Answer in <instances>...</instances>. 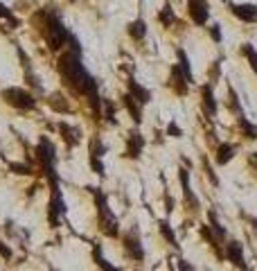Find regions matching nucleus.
Returning <instances> with one entry per match:
<instances>
[{
	"mask_svg": "<svg viewBox=\"0 0 257 271\" xmlns=\"http://www.w3.org/2000/svg\"><path fill=\"white\" fill-rule=\"evenodd\" d=\"M59 70H61L63 82H66V84H68L75 93L88 97L92 111L99 115L102 97H99V93H97V82H95V79L90 77V73L84 68V64L79 61V54L77 52L61 54V59H59Z\"/></svg>",
	"mask_w": 257,
	"mask_h": 271,
	"instance_id": "nucleus-1",
	"label": "nucleus"
},
{
	"mask_svg": "<svg viewBox=\"0 0 257 271\" xmlns=\"http://www.w3.org/2000/svg\"><path fill=\"white\" fill-rule=\"evenodd\" d=\"M92 190V199H95V208H97V222H99V231L104 233L111 240L120 237V226H117V217L113 215L111 206H108L106 194L99 190V187H90Z\"/></svg>",
	"mask_w": 257,
	"mask_h": 271,
	"instance_id": "nucleus-2",
	"label": "nucleus"
},
{
	"mask_svg": "<svg viewBox=\"0 0 257 271\" xmlns=\"http://www.w3.org/2000/svg\"><path fill=\"white\" fill-rule=\"evenodd\" d=\"M36 161L41 163V170H43L48 183H59V174H57V168H54L57 152H54L52 140H48L45 136L39 140V145H36Z\"/></svg>",
	"mask_w": 257,
	"mask_h": 271,
	"instance_id": "nucleus-3",
	"label": "nucleus"
},
{
	"mask_svg": "<svg viewBox=\"0 0 257 271\" xmlns=\"http://www.w3.org/2000/svg\"><path fill=\"white\" fill-rule=\"evenodd\" d=\"M45 20H48V23H45V39H48L50 50H59L66 41L75 39V36L63 27V23L54 14H45Z\"/></svg>",
	"mask_w": 257,
	"mask_h": 271,
	"instance_id": "nucleus-4",
	"label": "nucleus"
},
{
	"mask_svg": "<svg viewBox=\"0 0 257 271\" xmlns=\"http://www.w3.org/2000/svg\"><path fill=\"white\" fill-rule=\"evenodd\" d=\"M66 215V201L61 197V187L59 183H50V203H48V219L52 228L61 224V217Z\"/></svg>",
	"mask_w": 257,
	"mask_h": 271,
	"instance_id": "nucleus-5",
	"label": "nucleus"
},
{
	"mask_svg": "<svg viewBox=\"0 0 257 271\" xmlns=\"http://www.w3.org/2000/svg\"><path fill=\"white\" fill-rule=\"evenodd\" d=\"M122 247H124V256L131 262H142L145 260V249H142L138 228H131V231H126L124 235H122Z\"/></svg>",
	"mask_w": 257,
	"mask_h": 271,
	"instance_id": "nucleus-6",
	"label": "nucleus"
},
{
	"mask_svg": "<svg viewBox=\"0 0 257 271\" xmlns=\"http://www.w3.org/2000/svg\"><path fill=\"white\" fill-rule=\"evenodd\" d=\"M223 256H226V260H228L233 267H237L239 271H251V267H248V262H246V256H244L242 242L226 240L223 242Z\"/></svg>",
	"mask_w": 257,
	"mask_h": 271,
	"instance_id": "nucleus-7",
	"label": "nucleus"
},
{
	"mask_svg": "<svg viewBox=\"0 0 257 271\" xmlns=\"http://www.w3.org/2000/svg\"><path fill=\"white\" fill-rule=\"evenodd\" d=\"M2 97H5L7 104H11L14 108H20V111H29V108L36 106V99L32 97V93H27L23 89H5Z\"/></svg>",
	"mask_w": 257,
	"mask_h": 271,
	"instance_id": "nucleus-8",
	"label": "nucleus"
},
{
	"mask_svg": "<svg viewBox=\"0 0 257 271\" xmlns=\"http://www.w3.org/2000/svg\"><path fill=\"white\" fill-rule=\"evenodd\" d=\"M142 147H145V138H142L140 131H131L129 133V138H126V158H138L142 154Z\"/></svg>",
	"mask_w": 257,
	"mask_h": 271,
	"instance_id": "nucleus-9",
	"label": "nucleus"
},
{
	"mask_svg": "<svg viewBox=\"0 0 257 271\" xmlns=\"http://www.w3.org/2000/svg\"><path fill=\"white\" fill-rule=\"evenodd\" d=\"M187 11L194 23H199V25L208 23V2H205V0H189Z\"/></svg>",
	"mask_w": 257,
	"mask_h": 271,
	"instance_id": "nucleus-10",
	"label": "nucleus"
},
{
	"mask_svg": "<svg viewBox=\"0 0 257 271\" xmlns=\"http://www.w3.org/2000/svg\"><path fill=\"white\" fill-rule=\"evenodd\" d=\"M178 179H180V185H183L185 203H187V206H192V210H196V208H199V199H196V194L192 192V187H189V172H187V170H180Z\"/></svg>",
	"mask_w": 257,
	"mask_h": 271,
	"instance_id": "nucleus-11",
	"label": "nucleus"
},
{
	"mask_svg": "<svg viewBox=\"0 0 257 271\" xmlns=\"http://www.w3.org/2000/svg\"><path fill=\"white\" fill-rule=\"evenodd\" d=\"M126 86H129V95H131V97L136 99V102L147 104V102H149V99H151V93L145 89V86H140V84H138V82H136V79H133V77H129V79H126Z\"/></svg>",
	"mask_w": 257,
	"mask_h": 271,
	"instance_id": "nucleus-12",
	"label": "nucleus"
},
{
	"mask_svg": "<svg viewBox=\"0 0 257 271\" xmlns=\"http://www.w3.org/2000/svg\"><path fill=\"white\" fill-rule=\"evenodd\" d=\"M230 9H233V14L237 16V18L246 20V23H253V20H257V7L251 5V2H242V5H230Z\"/></svg>",
	"mask_w": 257,
	"mask_h": 271,
	"instance_id": "nucleus-13",
	"label": "nucleus"
},
{
	"mask_svg": "<svg viewBox=\"0 0 257 271\" xmlns=\"http://www.w3.org/2000/svg\"><path fill=\"white\" fill-rule=\"evenodd\" d=\"M170 86H171V89H174L178 95H185V93H187V79H185V75L180 73L178 66H174V68H171Z\"/></svg>",
	"mask_w": 257,
	"mask_h": 271,
	"instance_id": "nucleus-14",
	"label": "nucleus"
},
{
	"mask_svg": "<svg viewBox=\"0 0 257 271\" xmlns=\"http://www.w3.org/2000/svg\"><path fill=\"white\" fill-rule=\"evenodd\" d=\"M158 228H160V235L165 237L167 244H170V247H174L176 251H180V247H178V237H176L174 228L170 226V222H167V219H160V222H158Z\"/></svg>",
	"mask_w": 257,
	"mask_h": 271,
	"instance_id": "nucleus-15",
	"label": "nucleus"
},
{
	"mask_svg": "<svg viewBox=\"0 0 257 271\" xmlns=\"http://www.w3.org/2000/svg\"><path fill=\"white\" fill-rule=\"evenodd\" d=\"M122 104H124V106H126V111H129V115H131V120H133V122H136V124H140V122H142V111H140V106H138V102H136V99H133L131 95L126 93L124 97H122Z\"/></svg>",
	"mask_w": 257,
	"mask_h": 271,
	"instance_id": "nucleus-16",
	"label": "nucleus"
},
{
	"mask_svg": "<svg viewBox=\"0 0 257 271\" xmlns=\"http://www.w3.org/2000/svg\"><path fill=\"white\" fill-rule=\"evenodd\" d=\"M92 260H95V265H97L102 271H120V267L111 265V262L104 258L102 247H99V244H95V247H92Z\"/></svg>",
	"mask_w": 257,
	"mask_h": 271,
	"instance_id": "nucleus-17",
	"label": "nucleus"
},
{
	"mask_svg": "<svg viewBox=\"0 0 257 271\" xmlns=\"http://www.w3.org/2000/svg\"><path fill=\"white\" fill-rule=\"evenodd\" d=\"M59 131H61V136H63V140H66V145L68 147H75V145H79V131L77 129H73L70 124H66V122H61L59 124Z\"/></svg>",
	"mask_w": 257,
	"mask_h": 271,
	"instance_id": "nucleus-18",
	"label": "nucleus"
},
{
	"mask_svg": "<svg viewBox=\"0 0 257 271\" xmlns=\"http://www.w3.org/2000/svg\"><path fill=\"white\" fill-rule=\"evenodd\" d=\"M48 104H50V108H52V111H57V113H66V111H70V104L63 99L61 93H52V95H50Z\"/></svg>",
	"mask_w": 257,
	"mask_h": 271,
	"instance_id": "nucleus-19",
	"label": "nucleus"
},
{
	"mask_svg": "<svg viewBox=\"0 0 257 271\" xmlns=\"http://www.w3.org/2000/svg\"><path fill=\"white\" fill-rule=\"evenodd\" d=\"M233 158H235V145H230V143L219 145V149H217V163L219 165H226V163L233 161Z\"/></svg>",
	"mask_w": 257,
	"mask_h": 271,
	"instance_id": "nucleus-20",
	"label": "nucleus"
},
{
	"mask_svg": "<svg viewBox=\"0 0 257 271\" xmlns=\"http://www.w3.org/2000/svg\"><path fill=\"white\" fill-rule=\"evenodd\" d=\"M201 93H203V106H205V113L214 115V113H217V102H214V95H212V89H210V84H205Z\"/></svg>",
	"mask_w": 257,
	"mask_h": 271,
	"instance_id": "nucleus-21",
	"label": "nucleus"
},
{
	"mask_svg": "<svg viewBox=\"0 0 257 271\" xmlns=\"http://www.w3.org/2000/svg\"><path fill=\"white\" fill-rule=\"evenodd\" d=\"M129 34H131V39H136V41L145 39V34H147V25H145V20H142V18L133 20V23L129 25Z\"/></svg>",
	"mask_w": 257,
	"mask_h": 271,
	"instance_id": "nucleus-22",
	"label": "nucleus"
},
{
	"mask_svg": "<svg viewBox=\"0 0 257 271\" xmlns=\"http://www.w3.org/2000/svg\"><path fill=\"white\" fill-rule=\"evenodd\" d=\"M178 68H180V73L185 75V79H187V84H192L194 82V75H192V70H189V61H187V54L183 52V50H178Z\"/></svg>",
	"mask_w": 257,
	"mask_h": 271,
	"instance_id": "nucleus-23",
	"label": "nucleus"
},
{
	"mask_svg": "<svg viewBox=\"0 0 257 271\" xmlns=\"http://www.w3.org/2000/svg\"><path fill=\"white\" fill-rule=\"evenodd\" d=\"M208 217H210V224H208V226L212 228V233H214V235H217L221 242H226V228H223L221 222L217 219V212H210Z\"/></svg>",
	"mask_w": 257,
	"mask_h": 271,
	"instance_id": "nucleus-24",
	"label": "nucleus"
},
{
	"mask_svg": "<svg viewBox=\"0 0 257 271\" xmlns=\"http://www.w3.org/2000/svg\"><path fill=\"white\" fill-rule=\"evenodd\" d=\"M160 23L163 25H174L176 23V14H174V9H171V5L170 2H165V7H163V11H160Z\"/></svg>",
	"mask_w": 257,
	"mask_h": 271,
	"instance_id": "nucleus-25",
	"label": "nucleus"
},
{
	"mask_svg": "<svg viewBox=\"0 0 257 271\" xmlns=\"http://www.w3.org/2000/svg\"><path fill=\"white\" fill-rule=\"evenodd\" d=\"M239 127H242V131L246 133V136H248L251 140H255V138H257V127H253V124L248 122L246 118H239Z\"/></svg>",
	"mask_w": 257,
	"mask_h": 271,
	"instance_id": "nucleus-26",
	"label": "nucleus"
},
{
	"mask_svg": "<svg viewBox=\"0 0 257 271\" xmlns=\"http://www.w3.org/2000/svg\"><path fill=\"white\" fill-rule=\"evenodd\" d=\"M88 152H90V156L102 158V156H104V152H106V147H104V145L99 143L97 138H92V140H90V149H88Z\"/></svg>",
	"mask_w": 257,
	"mask_h": 271,
	"instance_id": "nucleus-27",
	"label": "nucleus"
},
{
	"mask_svg": "<svg viewBox=\"0 0 257 271\" xmlns=\"http://www.w3.org/2000/svg\"><path fill=\"white\" fill-rule=\"evenodd\" d=\"M242 52L248 57V61H251V68L257 73V52H255V50H253V45H244V48H242Z\"/></svg>",
	"mask_w": 257,
	"mask_h": 271,
	"instance_id": "nucleus-28",
	"label": "nucleus"
},
{
	"mask_svg": "<svg viewBox=\"0 0 257 271\" xmlns=\"http://www.w3.org/2000/svg\"><path fill=\"white\" fill-rule=\"evenodd\" d=\"M90 161V170L95 174H99V177H104V163H102V158H97V156H90L88 158Z\"/></svg>",
	"mask_w": 257,
	"mask_h": 271,
	"instance_id": "nucleus-29",
	"label": "nucleus"
},
{
	"mask_svg": "<svg viewBox=\"0 0 257 271\" xmlns=\"http://www.w3.org/2000/svg\"><path fill=\"white\" fill-rule=\"evenodd\" d=\"M9 170L11 172H16V174H32V168H27V165H18V163H11Z\"/></svg>",
	"mask_w": 257,
	"mask_h": 271,
	"instance_id": "nucleus-30",
	"label": "nucleus"
},
{
	"mask_svg": "<svg viewBox=\"0 0 257 271\" xmlns=\"http://www.w3.org/2000/svg\"><path fill=\"white\" fill-rule=\"evenodd\" d=\"M228 95H230V108H233V111H237V113H242L239 99H237V95H235V90H233V89H228Z\"/></svg>",
	"mask_w": 257,
	"mask_h": 271,
	"instance_id": "nucleus-31",
	"label": "nucleus"
},
{
	"mask_svg": "<svg viewBox=\"0 0 257 271\" xmlns=\"http://www.w3.org/2000/svg\"><path fill=\"white\" fill-rule=\"evenodd\" d=\"M167 136H174V138H180L183 136V131H180V127L176 122H170V127H167Z\"/></svg>",
	"mask_w": 257,
	"mask_h": 271,
	"instance_id": "nucleus-32",
	"label": "nucleus"
},
{
	"mask_svg": "<svg viewBox=\"0 0 257 271\" xmlns=\"http://www.w3.org/2000/svg\"><path fill=\"white\" fill-rule=\"evenodd\" d=\"M0 256L5 258V260H11V249L7 247V244H5L2 240H0Z\"/></svg>",
	"mask_w": 257,
	"mask_h": 271,
	"instance_id": "nucleus-33",
	"label": "nucleus"
},
{
	"mask_svg": "<svg viewBox=\"0 0 257 271\" xmlns=\"http://www.w3.org/2000/svg\"><path fill=\"white\" fill-rule=\"evenodd\" d=\"M0 18H7V20H11V23H14V25H16V20H14V18H11V11H9V9H7V7H5V5H2V2H0Z\"/></svg>",
	"mask_w": 257,
	"mask_h": 271,
	"instance_id": "nucleus-34",
	"label": "nucleus"
},
{
	"mask_svg": "<svg viewBox=\"0 0 257 271\" xmlns=\"http://www.w3.org/2000/svg\"><path fill=\"white\" fill-rule=\"evenodd\" d=\"M178 269L180 271H194V267L189 265L187 260H183V258H180V260H178Z\"/></svg>",
	"mask_w": 257,
	"mask_h": 271,
	"instance_id": "nucleus-35",
	"label": "nucleus"
},
{
	"mask_svg": "<svg viewBox=\"0 0 257 271\" xmlns=\"http://www.w3.org/2000/svg\"><path fill=\"white\" fill-rule=\"evenodd\" d=\"M210 32H212V39H214V41H221V32H219V25H212V27H210Z\"/></svg>",
	"mask_w": 257,
	"mask_h": 271,
	"instance_id": "nucleus-36",
	"label": "nucleus"
},
{
	"mask_svg": "<svg viewBox=\"0 0 257 271\" xmlns=\"http://www.w3.org/2000/svg\"><path fill=\"white\" fill-rule=\"evenodd\" d=\"M170 271H176V269H174V265H170Z\"/></svg>",
	"mask_w": 257,
	"mask_h": 271,
	"instance_id": "nucleus-37",
	"label": "nucleus"
},
{
	"mask_svg": "<svg viewBox=\"0 0 257 271\" xmlns=\"http://www.w3.org/2000/svg\"><path fill=\"white\" fill-rule=\"evenodd\" d=\"M255 161H257V154H255Z\"/></svg>",
	"mask_w": 257,
	"mask_h": 271,
	"instance_id": "nucleus-38",
	"label": "nucleus"
}]
</instances>
